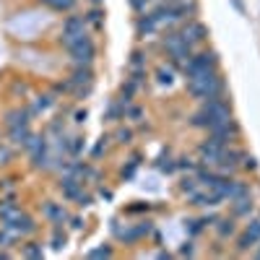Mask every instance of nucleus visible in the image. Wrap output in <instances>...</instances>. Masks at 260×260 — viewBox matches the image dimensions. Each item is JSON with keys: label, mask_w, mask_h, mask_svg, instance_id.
Masks as SVG:
<instances>
[{"label": "nucleus", "mask_w": 260, "mask_h": 260, "mask_svg": "<svg viewBox=\"0 0 260 260\" xmlns=\"http://www.w3.org/2000/svg\"><path fill=\"white\" fill-rule=\"evenodd\" d=\"M68 55H71L73 65H91L94 57H96V45L91 42V37H86V39H81L78 45H73L68 50Z\"/></svg>", "instance_id": "obj_4"}, {"label": "nucleus", "mask_w": 260, "mask_h": 260, "mask_svg": "<svg viewBox=\"0 0 260 260\" xmlns=\"http://www.w3.org/2000/svg\"><path fill=\"white\" fill-rule=\"evenodd\" d=\"M13 177H6V180H0V190H13Z\"/></svg>", "instance_id": "obj_31"}, {"label": "nucleus", "mask_w": 260, "mask_h": 260, "mask_svg": "<svg viewBox=\"0 0 260 260\" xmlns=\"http://www.w3.org/2000/svg\"><path fill=\"white\" fill-rule=\"evenodd\" d=\"M0 226L11 229L16 237H29V234H34V232H37V221L31 219L29 213H24V211H21L18 216H13L11 221H0Z\"/></svg>", "instance_id": "obj_5"}, {"label": "nucleus", "mask_w": 260, "mask_h": 260, "mask_svg": "<svg viewBox=\"0 0 260 260\" xmlns=\"http://www.w3.org/2000/svg\"><path fill=\"white\" fill-rule=\"evenodd\" d=\"M83 120H86V110H78L76 112V122H83Z\"/></svg>", "instance_id": "obj_32"}, {"label": "nucleus", "mask_w": 260, "mask_h": 260, "mask_svg": "<svg viewBox=\"0 0 260 260\" xmlns=\"http://www.w3.org/2000/svg\"><path fill=\"white\" fill-rule=\"evenodd\" d=\"M250 208H252V203H250L247 198H237V201H234V213H237V216H245Z\"/></svg>", "instance_id": "obj_20"}, {"label": "nucleus", "mask_w": 260, "mask_h": 260, "mask_svg": "<svg viewBox=\"0 0 260 260\" xmlns=\"http://www.w3.org/2000/svg\"><path fill=\"white\" fill-rule=\"evenodd\" d=\"M21 213V206L16 203V198L11 195V198H3L0 201V221H11L13 216Z\"/></svg>", "instance_id": "obj_13"}, {"label": "nucleus", "mask_w": 260, "mask_h": 260, "mask_svg": "<svg viewBox=\"0 0 260 260\" xmlns=\"http://www.w3.org/2000/svg\"><path fill=\"white\" fill-rule=\"evenodd\" d=\"M60 34H89L86 31V18L78 13H71L68 18L62 21V31Z\"/></svg>", "instance_id": "obj_10"}, {"label": "nucleus", "mask_w": 260, "mask_h": 260, "mask_svg": "<svg viewBox=\"0 0 260 260\" xmlns=\"http://www.w3.org/2000/svg\"><path fill=\"white\" fill-rule=\"evenodd\" d=\"M219 68V55L206 50V52H198V55H190L185 62H182V73L185 78L187 76H195V73H203V71H216Z\"/></svg>", "instance_id": "obj_2"}, {"label": "nucleus", "mask_w": 260, "mask_h": 260, "mask_svg": "<svg viewBox=\"0 0 260 260\" xmlns=\"http://www.w3.org/2000/svg\"><path fill=\"white\" fill-rule=\"evenodd\" d=\"M257 242H260V240H257V237H255V234H252V232L247 229V232H245V234L240 237V242H237V247H240V250L245 252L247 247H252V245H257Z\"/></svg>", "instance_id": "obj_16"}, {"label": "nucleus", "mask_w": 260, "mask_h": 260, "mask_svg": "<svg viewBox=\"0 0 260 260\" xmlns=\"http://www.w3.org/2000/svg\"><path fill=\"white\" fill-rule=\"evenodd\" d=\"M39 3L47 6V8H52V11H73L76 0H39Z\"/></svg>", "instance_id": "obj_15"}, {"label": "nucleus", "mask_w": 260, "mask_h": 260, "mask_svg": "<svg viewBox=\"0 0 260 260\" xmlns=\"http://www.w3.org/2000/svg\"><path fill=\"white\" fill-rule=\"evenodd\" d=\"M130 65H133L136 71H141V68H143V55H141V52H133V60H130Z\"/></svg>", "instance_id": "obj_30"}, {"label": "nucleus", "mask_w": 260, "mask_h": 260, "mask_svg": "<svg viewBox=\"0 0 260 260\" xmlns=\"http://www.w3.org/2000/svg\"><path fill=\"white\" fill-rule=\"evenodd\" d=\"M180 37L187 42L190 47H195V45H201V42L208 37V29L201 24V21H195V18H187V24L182 26V31H180Z\"/></svg>", "instance_id": "obj_6"}, {"label": "nucleus", "mask_w": 260, "mask_h": 260, "mask_svg": "<svg viewBox=\"0 0 260 260\" xmlns=\"http://www.w3.org/2000/svg\"><path fill=\"white\" fill-rule=\"evenodd\" d=\"M52 102H55V99H52L50 94H42V96H37V99H34V107H31L29 112H31V115L45 112V110H50V107H52Z\"/></svg>", "instance_id": "obj_14"}, {"label": "nucleus", "mask_w": 260, "mask_h": 260, "mask_svg": "<svg viewBox=\"0 0 260 260\" xmlns=\"http://www.w3.org/2000/svg\"><path fill=\"white\" fill-rule=\"evenodd\" d=\"M257 257H260V247H257Z\"/></svg>", "instance_id": "obj_34"}, {"label": "nucleus", "mask_w": 260, "mask_h": 260, "mask_svg": "<svg viewBox=\"0 0 260 260\" xmlns=\"http://www.w3.org/2000/svg\"><path fill=\"white\" fill-rule=\"evenodd\" d=\"M102 16H104V13H102L99 8H91L89 13L83 16V18H86V26H89V24H94V26L99 29V26H102Z\"/></svg>", "instance_id": "obj_18"}, {"label": "nucleus", "mask_w": 260, "mask_h": 260, "mask_svg": "<svg viewBox=\"0 0 260 260\" xmlns=\"http://www.w3.org/2000/svg\"><path fill=\"white\" fill-rule=\"evenodd\" d=\"M71 224H73V229H81L83 224H81V219H71Z\"/></svg>", "instance_id": "obj_33"}, {"label": "nucleus", "mask_w": 260, "mask_h": 260, "mask_svg": "<svg viewBox=\"0 0 260 260\" xmlns=\"http://www.w3.org/2000/svg\"><path fill=\"white\" fill-rule=\"evenodd\" d=\"M91 201H94L91 195H86V192L81 190V192H78V198H76L73 203H76V206H81V208H86V206H91Z\"/></svg>", "instance_id": "obj_25"}, {"label": "nucleus", "mask_w": 260, "mask_h": 260, "mask_svg": "<svg viewBox=\"0 0 260 260\" xmlns=\"http://www.w3.org/2000/svg\"><path fill=\"white\" fill-rule=\"evenodd\" d=\"M68 81L73 83V91H76V89H83V86H91V83H94L91 65H73V73H71Z\"/></svg>", "instance_id": "obj_7"}, {"label": "nucleus", "mask_w": 260, "mask_h": 260, "mask_svg": "<svg viewBox=\"0 0 260 260\" xmlns=\"http://www.w3.org/2000/svg\"><path fill=\"white\" fill-rule=\"evenodd\" d=\"M18 240V237L11 232V229H6V226H0V247H13V242Z\"/></svg>", "instance_id": "obj_17"}, {"label": "nucleus", "mask_w": 260, "mask_h": 260, "mask_svg": "<svg viewBox=\"0 0 260 260\" xmlns=\"http://www.w3.org/2000/svg\"><path fill=\"white\" fill-rule=\"evenodd\" d=\"M11 159H13V151L0 143V164H11Z\"/></svg>", "instance_id": "obj_24"}, {"label": "nucleus", "mask_w": 260, "mask_h": 260, "mask_svg": "<svg viewBox=\"0 0 260 260\" xmlns=\"http://www.w3.org/2000/svg\"><path fill=\"white\" fill-rule=\"evenodd\" d=\"M107 141H110V138H102V143H99V146L91 151V156H94V159H99V156L104 154V151H107Z\"/></svg>", "instance_id": "obj_29"}, {"label": "nucleus", "mask_w": 260, "mask_h": 260, "mask_svg": "<svg viewBox=\"0 0 260 260\" xmlns=\"http://www.w3.org/2000/svg\"><path fill=\"white\" fill-rule=\"evenodd\" d=\"M94 3H102V0H94Z\"/></svg>", "instance_id": "obj_35"}, {"label": "nucleus", "mask_w": 260, "mask_h": 260, "mask_svg": "<svg viewBox=\"0 0 260 260\" xmlns=\"http://www.w3.org/2000/svg\"><path fill=\"white\" fill-rule=\"evenodd\" d=\"M81 190L83 187H81V180L78 177H71V175H62L60 177V192H62L65 201H76Z\"/></svg>", "instance_id": "obj_9"}, {"label": "nucleus", "mask_w": 260, "mask_h": 260, "mask_svg": "<svg viewBox=\"0 0 260 260\" xmlns=\"http://www.w3.org/2000/svg\"><path fill=\"white\" fill-rule=\"evenodd\" d=\"M42 213H45V219L52 221L55 226H60V224L68 221V211L62 208V203H55V201H45V206H42Z\"/></svg>", "instance_id": "obj_8"}, {"label": "nucleus", "mask_w": 260, "mask_h": 260, "mask_svg": "<svg viewBox=\"0 0 260 260\" xmlns=\"http://www.w3.org/2000/svg\"><path fill=\"white\" fill-rule=\"evenodd\" d=\"M156 78H159V83H167V86L172 83V73H169V71H164V68H159V71H156Z\"/></svg>", "instance_id": "obj_28"}, {"label": "nucleus", "mask_w": 260, "mask_h": 260, "mask_svg": "<svg viewBox=\"0 0 260 260\" xmlns=\"http://www.w3.org/2000/svg\"><path fill=\"white\" fill-rule=\"evenodd\" d=\"M29 122H31V112H29V110H21V107H16V110H8V112H6V125H8V127L29 125Z\"/></svg>", "instance_id": "obj_12"}, {"label": "nucleus", "mask_w": 260, "mask_h": 260, "mask_svg": "<svg viewBox=\"0 0 260 260\" xmlns=\"http://www.w3.org/2000/svg\"><path fill=\"white\" fill-rule=\"evenodd\" d=\"M24 255L26 257H42V255H45V250H42V245H37V242H26L24 245Z\"/></svg>", "instance_id": "obj_19"}, {"label": "nucleus", "mask_w": 260, "mask_h": 260, "mask_svg": "<svg viewBox=\"0 0 260 260\" xmlns=\"http://www.w3.org/2000/svg\"><path fill=\"white\" fill-rule=\"evenodd\" d=\"M161 47L167 50V55L175 60V62H185L192 55V47L180 37V31H167L161 37Z\"/></svg>", "instance_id": "obj_3"}, {"label": "nucleus", "mask_w": 260, "mask_h": 260, "mask_svg": "<svg viewBox=\"0 0 260 260\" xmlns=\"http://www.w3.org/2000/svg\"><path fill=\"white\" fill-rule=\"evenodd\" d=\"M89 257H112V247H96L89 252Z\"/></svg>", "instance_id": "obj_26"}, {"label": "nucleus", "mask_w": 260, "mask_h": 260, "mask_svg": "<svg viewBox=\"0 0 260 260\" xmlns=\"http://www.w3.org/2000/svg\"><path fill=\"white\" fill-rule=\"evenodd\" d=\"M115 138H117V143H130V138H133V133H130V130H125V127H120L117 133H115Z\"/></svg>", "instance_id": "obj_27"}, {"label": "nucleus", "mask_w": 260, "mask_h": 260, "mask_svg": "<svg viewBox=\"0 0 260 260\" xmlns=\"http://www.w3.org/2000/svg\"><path fill=\"white\" fill-rule=\"evenodd\" d=\"M65 247V234L60 232V226H55L52 232V250H62Z\"/></svg>", "instance_id": "obj_23"}, {"label": "nucleus", "mask_w": 260, "mask_h": 260, "mask_svg": "<svg viewBox=\"0 0 260 260\" xmlns=\"http://www.w3.org/2000/svg\"><path fill=\"white\" fill-rule=\"evenodd\" d=\"M216 229H219V234H221V237H232V234L237 232V226H234V221H232V219L219 221V226H216Z\"/></svg>", "instance_id": "obj_21"}, {"label": "nucleus", "mask_w": 260, "mask_h": 260, "mask_svg": "<svg viewBox=\"0 0 260 260\" xmlns=\"http://www.w3.org/2000/svg\"><path fill=\"white\" fill-rule=\"evenodd\" d=\"M83 151V138L81 136H76V138H71L68 141V154H73V156H78Z\"/></svg>", "instance_id": "obj_22"}, {"label": "nucleus", "mask_w": 260, "mask_h": 260, "mask_svg": "<svg viewBox=\"0 0 260 260\" xmlns=\"http://www.w3.org/2000/svg\"><path fill=\"white\" fill-rule=\"evenodd\" d=\"M187 91L198 99V102H208L224 94V81L219 76V71H203L187 76Z\"/></svg>", "instance_id": "obj_1"}, {"label": "nucleus", "mask_w": 260, "mask_h": 260, "mask_svg": "<svg viewBox=\"0 0 260 260\" xmlns=\"http://www.w3.org/2000/svg\"><path fill=\"white\" fill-rule=\"evenodd\" d=\"M31 127L29 125H16V127H8V138H11V143L13 146H21L24 148L29 141H31Z\"/></svg>", "instance_id": "obj_11"}]
</instances>
